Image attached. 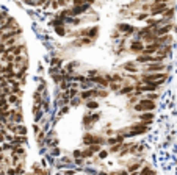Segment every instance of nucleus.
<instances>
[{"label":"nucleus","mask_w":177,"mask_h":175,"mask_svg":"<svg viewBox=\"0 0 177 175\" xmlns=\"http://www.w3.org/2000/svg\"><path fill=\"white\" fill-rule=\"evenodd\" d=\"M132 91H135V88H133L132 85H125L124 88H122V89L119 91V92H121V94H130Z\"/></svg>","instance_id":"16"},{"label":"nucleus","mask_w":177,"mask_h":175,"mask_svg":"<svg viewBox=\"0 0 177 175\" xmlns=\"http://www.w3.org/2000/svg\"><path fill=\"white\" fill-rule=\"evenodd\" d=\"M141 164H143V163H138V164H133V166H130V167H128V172H135V171H138Z\"/></svg>","instance_id":"25"},{"label":"nucleus","mask_w":177,"mask_h":175,"mask_svg":"<svg viewBox=\"0 0 177 175\" xmlns=\"http://www.w3.org/2000/svg\"><path fill=\"white\" fill-rule=\"evenodd\" d=\"M24 3H27V5H31V6L38 5V3H35V2H33V0H24Z\"/></svg>","instance_id":"33"},{"label":"nucleus","mask_w":177,"mask_h":175,"mask_svg":"<svg viewBox=\"0 0 177 175\" xmlns=\"http://www.w3.org/2000/svg\"><path fill=\"white\" fill-rule=\"evenodd\" d=\"M173 14H174V10L173 8H168L165 13H163V17H168L169 19V17H173Z\"/></svg>","instance_id":"22"},{"label":"nucleus","mask_w":177,"mask_h":175,"mask_svg":"<svg viewBox=\"0 0 177 175\" xmlns=\"http://www.w3.org/2000/svg\"><path fill=\"white\" fill-rule=\"evenodd\" d=\"M64 113H67V106H64V108H61V111H60V114H64Z\"/></svg>","instance_id":"38"},{"label":"nucleus","mask_w":177,"mask_h":175,"mask_svg":"<svg viewBox=\"0 0 177 175\" xmlns=\"http://www.w3.org/2000/svg\"><path fill=\"white\" fill-rule=\"evenodd\" d=\"M71 103H72V105H74V106H77V105H78V103H80V102H78V100H77V99H75V97H72V102H71Z\"/></svg>","instance_id":"34"},{"label":"nucleus","mask_w":177,"mask_h":175,"mask_svg":"<svg viewBox=\"0 0 177 175\" xmlns=\"http://www.w3.org/2000/svg\"><path fill=\"white\" fill-rule=\"evenodd\" d=\"M121 149H122V144H121V142H116V144H113V145H111L110 153H118Z\"/></svg>","instance_id":"18"},{"label":"nucleus","mask_w":177,"mask_h":175,"mask_svg":"<svg viewBox=\"0 0 177 175\" xmlns=\"http://www.w3.org/2000/svg\"><path fill=\"white\" fill-rule=\"evenodd\" d=\"M72 3H74V6H78V5H83L85 0H72Z\"/></svg>","instance_id":"28"},{"label":"nucleus","mask_w":177,"mask_h":175,"mask_svg":"<svg viewBox=\"0 0 177 175\" xmlns=\"http://www.w3.org/2000/svg\"><path fill=\"white\" fill-rule=\"evenodd\" d=\"M16 133H17V135H24L25 136L27 135V128L24 127V125H17V131Z\"/></svg>","instance_id":"21"},{"label":"nucleus","mask_w":177,"mask_h":175,"mask_svg":"<svg viewBox=\"0 0 177 175\" xmlns=\"http://www.w3.org/2000/svg\"><path fill=\"white\" fill-rule=\"evenodd\" d=\"M19 94H14V92H11L10 95H8V102H10V105H13V106H19L20 105V99H19Z\"/></svg>","instance_id":"7"},{"label":"nucleus","mask_w":177,"mask_h":175,"mask_svg":"<svg viewBox=\"0 0 177 175\" xmlns=\"http://www.w3.org/2000/svg\"><path fill=\"white\" fill-rule=\"evenodd\" d=\"M96 95H99V92L96 89H88V91H85V92H81V99H83V100H90L91 97H96Z\"/></svg>","instance_id":"8"},{"label":"nucleus","mask_w":177,"mask_h":175,"mask_svg":"<svg viewBox=\"0 0 177 175\" xmlns=\"http://www.w3.org/2000/svg\"><path fill=\"white\" fill-rule=\"evenodd\" d=\"M97 33H99V27H93V28H90V33H88V38H91V39H96Z\"/></svg>","instance_id":"15"},{"label":"nucleus","mask_w":177,"mask_h":175,"mask_svg":"<svg viewBox=\"0 0 177 175\" xmlns=\"http://www.w3.org/2000/svg\"><path fill=\"white\" fill-rule=\"evenodd\" d=\"M83 142L86 145H90V144H105V139L104 138H100V136H96V135H91V133H88V135L83 136Z\"/></svg>","instance_id":"3"},{"label":"nucleus","mask_w":177,"mask_h":175,"mask_svg":"<svg viewBox=\"0 0 177 175\" xmlns=\"http://www.w3.org/2000/svg\"><path fill=\"white\" fill-rule=\"evenodd\" d=\"M155 2H168V0H155Z\"/></svg>","instance_id":"40"},{"label":"nucleus","mask_w":177,"mask_h":175,"mask_svg":"<svg viewBox=\"0 0 177 175\" xmlns=\"http://www.w3.org/2000/svg\"><path fill=\"white\" fill-rule=\"evenodd\" d=\"M58 3H60L61 6H64V5L67 3V0H58Z\"/></svg>","instance_id":"37"},{"label":"nucleus","mask_w":177,"mask_h":175,"mask_svg":"<svg viewBox=\"0 0 177 175\" xmlns=\"http://www.w3.org/2000/svg\"><path fill=\"white\" fill-rule=\"evenodd\" d=\"M85 2H86V3H93V2H94V0H85Z\"/></svg>","instance_id":"39"},{"label":"nucleus","mask_w":177,"mask_h":175,"mask_svg":"<svg viewBox=\"0 0 177 175\" xmlns=\"http://www.w3.org/2000/svg\"><path fill=\"white\" fill-rule=\"evenodd\" d=\"M152 119H154V114H152V113H144V114L140 116V121H143V122L147 124V125L152 122Z\"/></svg>","instance_id":"12"},{"label":"nucleus","mask_w":177,"mask_h":175,"mask_svg":"<svg viewBox=\"0 0 177 175\" xmlns=\"http://www.w3.org/2000/svg\"><path fill=\"white\" fill-rule=\"evenodd\" d=\"M122 67L128 72H137V66H135L133 63H125V64H122Z\"/></svg>","instance_id":"14"},{"label":"nucleus","mask_w":177,"mask_h":175,"mask_svg":"<svg viewBox=\"0 0 177 175\" xmlns=\"http://www.w3.org/2000/svg\"><path fill=\"white\" fill-rule=\"evenodd\" d=\"M99 156H100V158H107V156H108V152H105V150L99 152Z\"/></svg>","instance_id":"30"},{"label":"nucleus","mask_w":177,"mask_h":175,"mask_svg":"<svg viewBox=\"0 0 177 175\" xmlns=\"http://www.w3.org/2000/svg\"><path fill=\"white\" fill-rule=\"evenodd\" d=\"M171 28H173L171 24L166 25V27H158V28L155 30V34H157V36H161V34H168L169 31H171Z\"/></svg>","instance_id":"11"},{"label":"nucleus","mask_w":177,"mask_h":175,"mask_svg":"<svg viewBox=\"0 0 177 175\" xmlns=\"http://www.w3.org/2000/svg\"><path fill=\"white\" fill-rule=\"evenodd\" d=\"M93 155H94V152L90 149V147H88L86 150H83V152H81V156H83V158H91Z\"/></svg>","instance_id":"19"},{"label":"nucleus","mask_w":177,"mask_h":175,"mask_svg":"<svg viewBox=\"0 0 177 175\" xmlns=\"http://www.w3.org/2000/svg\"><path fill=\"white\" fill-rule=\"evenodd\" d=\"M149 14H151V13H143V14H140V16H138V20H144Z\"/></svg>","instance_id":"27"},{"label":"nucleus","mask_w":177,"mask_h":175,"mask_svg":"<svg viewBox=\"0 0 177 175\" xmlns=\"http://www.w3.org/2000/svg\"><path fill=\"white\" fill-rule=\"evenodd\" d=\"M166 75L161 74V72H154V74H146L141 77V81L143 83H151V81H158V80H165Z\"/></svg>","instance_id":"2"},{"label":"nucleus","mask_w":177,"mask_h":175,"mask_svg":"<svg viewBox=\"0 0 177 175\" xmlns=\"http://www.w3.org/2000/svg\"><path fill=\"white\" fill-rule=\"evenodd\" d=\"M157 97H158V95L155 94V91H154L152 94H147V95H146V99H149V100H155V99H157Z\"/></svg>","instance_id":"26"},{"label":"nucleus","mask_w":177,"mask_h":175,"mask_svg":"<svg viewBox=\"0 0 177 175\" xmlns=\"http://www.w3.org/2000/svg\"><path fill=\"white\" fill-rule=\"evenodd\" d=\"M146 125L147 124H144V122H143V124H135V125H132V131L130 133H128V135L127 136H137V135H141V133H146L147 131V127H146Z\"/></svg>","instance_id":"5"},{"label":"nucleus","mask_w":177,"mask_h":175,"mask_svg":"<svg viewBox=\"0 0 177 175\" xmlns=\"http://www.w3.org/2000/svg\"><path fill=\"white\" fill-rule=\"evenodd\" d=\"M130 50L135 52V53H138V52L143 53V50H144V45H143V42H140V41H133L132 45H130Z\"/></svg>","instance_id":"9"},{"label":"nucleus","mask_w":177,"mask_h":175,"mask_svg":"<svg viewBox=\"0 0 177 175\" xmlns=\"http://www.w3.org/2000/svg\"><path fill=\"white\" fill-rule=\"evenodd\" d=\"M74 67H78V63H75V61H72V63H69V64L66 66V69L67 71H72Z\"/></svg>","instance_id":"24"},{"label":"nucleus","mask_w":177,"mask_h":175,"mask_svg":"<svg viewBox=\"0 0 177 175\" xmlns=\"http://www.w3.org/2000/svg\"><path fill=\"white\" fill-rule=\"evenodd\" d=\"M146 71L147 72H161L163 71V63H157V64H149L147 63V66H146Z\"/></svg>","instance_id":"6"},{"label":"nucleus","mask_w":177,"mask_h":175,"mask_svg":"<svg viewBox=\"0 0 177 175\" xmlns=\"http://www.w3.org/2000/svg\"><path fill=\"white\" fill-rule=\"evenodd\" d=\"M168 8H166V2H154V5L151 6V14L152 16H158L163 14Z\"/></svg>","instance_id":"4"},{"label":"nucleus","mask_w":177,"mask_h":175,"mask_svg":"<svg viewBox=\"0 0 177 175\" xmlns=\"http://www.w3.org/2000/svg\"><path fill=\"white\" fill-rule=\"evenodd\" d=\"M5 50H6V45H5V42H2V41H0V55H2Z\"/></svg>","instance_id":"29"},{"label":"nucleus","mask_w":177,"mask_h":175,"mask_svg":"<svg viewBox=\"0 0 177 175\" xmlns=\"http://www.w3.org/2000/svg\"><path fill=\"white\" fill-rule=\"evenodd\" d=\"M86 106L90 108V109H96L97 106H99V103L97 102H94V100H88V103H86Z\"/></svg>","instance_id":"20"},{"label":"nucleus","mask_w":177,"mask_h":175,"mask_svg":"<svg viewBox=\"0 0 177 175\" xmlns=\"http://www.w3.org/2000/svg\"><path fill=\"white\" fill-rule=\"evenodd\" d=\"M55 30H57V33L60 34V36H64V34H66L64 27H60V25H57V27H55Z\"/></svg>","instance_id":"23"},{"label":"nucleus","mask_w":177,"mask_h":175,"mask_svg":"<svg viewBox=\"0 0 177 175\" xmlns=\"http://www.w3.org/2000/svg\"><path fill=\"white\" fill-rule=\"evenodd\" d=\"M91 81H96V83H99V85L104 86V88L108 86V83L105 81V78H102V77H91Z\"/></svg>","instance_id":"13"},{"label":"nucleus","mask_w":177,"mask_h":175,"mask_svg":"<svg viewBox=\"0 0 177 175\" xmlns=\"http://www.w3.org/2000/svg\"><path fill=\"white\" fill-rule=\"evenodd\" d=\"M118 30L122 31V33H125V34H130V33H133V27L128 25V24H119L118 25Z\"/></svg>","instance_id":"10"},{"label":"nucleus","mask_w":177,"mask_h":175,"mask_svg":"<svg viewBox=\"0 0 177 175\" xmlns=\"http://www.w3.org/2000/svg\"><path fill=\"white\" fill-rule=\"evenodd\" d=\"M81 156V150H74V158H80Z\"/></svg>","instance_id":"31"},{"label":"nucleus","mask_w":177,"mask_h":175,"mask_svg":"<svg viewBox=\"0 0 177 175\" xmlns=\"http://www.w3.org/2000/svg\"><path fill=\"white\" fill-rule=\"evenodd\" d=\"M75 164L81 166V164H83V159H80V158H77V159H75Z\"/></svg>","instance_id":"36"},{"label":"nucleus","mask_w":177,"mask_h":175,"mask_svg":"<svg viewBox=\"0 0 177 175\" xmlns=\"http://www.w3.org/2000/svg\"><path fill=\"white\" fill-rule=\"evenodd\" d=\"M110 88H111L113 91H118V88H119V85H118V83H111V85H110Z\"/></svg>","instance_id":"32"},{"label":"nucleus","mask_w":177,"mask_h":175,"mask_svg":"<svg viewBox=\"0 0 177 175\" xmlns=\"http://www.w3.org/2000/svg\"><path fill=\"white\" fill-rule=\"evenodd\" d=\"M122 139H124V136H116V138H110V139H107V142L108 144H116V142H122Z\"/></svg>","instance_id":"17"},{"label":"nucleus","mask_w":177,"mask_h":175,"mask_svg":"<svg viewBox=\"0 0 177 175\" xmlns=\"http://www.w3.org/2000/svg\"><path fill=\"white\" fill-rule=\"evenodd\" d=\"M155 108V103L152 100L149 99H144V100H138L137 105H135V109L140 111V113H143V111H151Z\"/></svg>","instance_id":"1"},{"label":"nucleus","mask_w":177,"mask_h":175,"mask_svg":"<svg viewBox=\"0 0 177 175\" xmlns=\"http://www.w3.org/2000/svg\"><path fill=\"white\" fill-rule=\"evenodd\" d=\"M74 78H77V80H80V81H83V80H85V77H81V75H74Z\"/></svg>","instance_id":"35"}]
</instances>
